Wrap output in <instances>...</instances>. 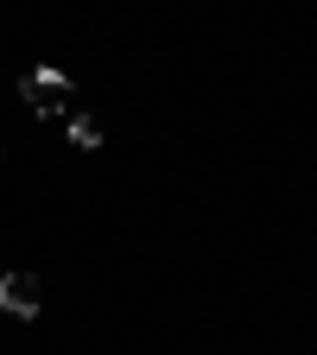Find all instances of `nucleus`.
Listing matches in <instances>:
<instances>
[{
	"label": "nucleus",
	"mask_w": 317,
	"mask_h": 355,
	"mask_svg": "<svg viewBox=\"0 0 317 355\" xmlns=\"http://www.w3.org/2000/svg\"><path fill=\"white\" fill-rule=\"evenodd\" d=\"M19 96H26L38 114H70L76 83H70L64 70H51V64H38V70H26V76H19Z\"/></svg>",
	"instance_id": "obj_1"
},
{
	"label": "nucleus",
	"mask_w": 317,
	"mask_h": 355,
	"mask_svg": "<svg viewBox=\"0 0 317 355\" xmlns=\"http://www.w3.org/2000/svg\"><path fill=\"white\" fill-rule=\"evenodd\" d=\"M70 140L76 146H102V127L89 121V114H70Z\"/></svg>",
	"instance_id": "obj_3"
},
{
	"label": "nucleus",
	"mask_w": 317,
	"mask_h": 355,
	"mask_svg": "<svg viewBox=\"0 0 317 355\" xmlns=\"http://www.w3.org/2000/svg\"><path fill=\"white\" fill-rule=\"evenodd\" d=\"M38 304H44L38 273H0V311L7 318H38Z\"/></svg>",
	"instance_id": "obj_2"
}]
</instances>
